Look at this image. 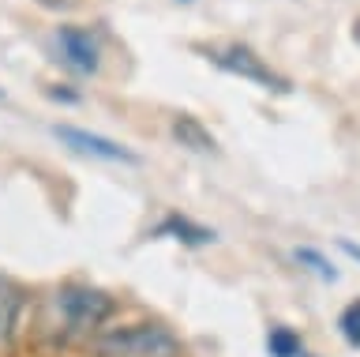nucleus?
Returning a JSON list of instances; mask_svg holds the SVG:
<instances>
[{
    "label": "nucleus",
    "instance_id": "obj_1",
    "mask_svg": "<svg viewBox=\"0 0 360 357\" xmlns=\"http://www.w3.org/2000/svg\"><path fill=\"white\" fill-rule=\"evenodd\" d=\"M112 297L90 286H60L38 305V334L53 346H75L90 342L105 331V320L112 316Z\"/></svg>",
    "mask_w": 360,
    "mask_h": 357
},
{
    "label": "nucleus",
    "instance_id": "obj_2",
    "mask_svg": "<svg viewBox=\"0 0 360 357\" xmlns=\"http://www.w3.org/2000/svg\"><path fill=\"white\" fill-rule=\"evenodd\" d=\"M90 357H180L176 334L162 323H131V327L101 331L86 342Z\"/></svg>",
    "mask_w": 360,
    "mask_h": 357
},
{
    "label": "nucleus",
    "instance_id": "obj_3",
    "mask_svg": "<svg viewBox=\"0 0 360 357\" xmlns=\"http://www.w3.org/2000/svg\"><path fill=\"white\" fill-rule=\"evenodd\" d=\"M207 57L218 64V68L225 72H233V75H240V80H252L259 87H281V80L274 72L266 68L263 61L255 57L252 49H244V46H225V49H207Z\"/></svg>",
    "mask_w": 360,
    "mask_h": 357
},
{
    "label": "nucleus",
    "instance_id": "obj_4",
    "mask_svg": "<svg viewBox=\"0 0 360 357\" xmlns=\"http://www.w3.org/2000/svg\"><path fill=\"white\" fill-rule=\"evenodd\" d=\"M56 49H60V57L68 68L83 72V75H94L98 72V42L90 30L83 27H60L56 30Z\"/></svg>",
    "mask_w": 360,
    "mask_h": 357
},
{
    "label": "nucleus",
    "instance_id": "obj_5",
    "mask_svg": "<svg viewBox=\"0 0 360 357\" xmlns=\"http://www.w3.org/2000/svg\"><path fill=\"white\" fill-rule=\"evenodd\" d=\"M53 136L64 139L68 147L83 151V154H94V158H105V162H135L131 151H124L120 143H112V139H105V136H94V132H83V128H72V125H56Z\"/></svg>",
    "mask_w": 360,
    "mask_h": 357
},
{
    "label": "nucleus",
    "instance_id": "obj_6",
    "mask_svg": "<svg viewBox=\"0 0 360 357\" xmlns=\"http://www.w3.org/2000/svg\"><path fill=\"white\" fill-rule=\"evenodd\" d=\"M154 233H158V237H176L180 244H191V249H199V244H210V241H214V233H210L207 226H195L191 218H180V215H169Z\"/></svg>",
    "mask_w": 360,
    "mask_h": 357
},
{
    "label": "nucleus",
    "instance_id": "obj_7",
    "mask_svg": "<svg viewBox=\"0 0 360 357\" xmlns=\"http://www.w3.org/2000/svg\"><path fill=\"white\" fill-rule=\"evenodd\" d=\"M19 316H22V289L8 275H0V342H8Z\"/></svg>",
    "mask_w": 360,
    "mask_h": 357
},
{
    "label": "nucleus",
    "instance_id": "obj_8",
    "mask_svg": "<svg viewBox=\"0 0 360 357\" xmlns=\"http://www.w3.org/2000/svg\"><path fill=\"white\" fill-rule=\"evenodd\" d=\"M173 136L180 139V147H191V151H202V154L214 151V136L199 125L195 117H176L173 120Z\"/></svg>",
    "mask_w": 360,
    "mask_h": 357
},
{
    "label": "nucleus",
    "instance_id": "obj_9",
    "mask_svg": "<svg viewBox=\"0 0 360 357\" xmlns=\"http://www.w3.org/2000/svg\"><path fill=\"white\" fill-rule=\"evenodd\" d=\"M266 350H270V357H300V339L289 327H270Z\"/></svg>",
    "mask_w": 360,
    "mask_h": 357
},
{
    "label": "nucleus",
    "instance_id": "obj_10",
    "mask_svg": "<svg viewBox=\"0 0 360 357\" xmlns=\"http://www.w3.org/2000/svg\"><path fill=\"white\" fill-rule=\"evenodd\" d=\"M338 327H342V334H345V342H349V346H360V301H353V305L342 312Z\"/></svg>",
    "mask_w": 360,
    "mask_h": 357
},
{
    "label": "nucleus",
    "instance_id": "obj_11",
    "mask_svg": "<svg viewBox=\"0 0 360 357\" xmlns=\"http://www.w3.org/2000/svg\"><path fill=\"white\" fill-rule=\"evenodd\" d=\"M297 260H300V263H311V271L319 275V278H338V275H334V267L326 263L319 252H311V249H297Z\"/></svg>",
    "mask_w": 360,
    "mask_h": 357
}]
</instances>
